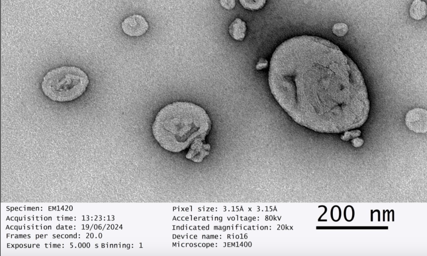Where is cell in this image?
<instances>
[{
  "mask_svg": "<svg viewBox=\"0 0 427 256\" xmlns=\"http://www.w3.org/2000/svg\"><path fill=\"white\" fill-rule=\"evenodd\" d=\"M242 6L246 9L255 10L262 8L266 0H239Z\"/></svg>",
  "mask_w": 427,
  "mask_h": 256,
  "instance_id": "9c48e42d",
  "label": "cell"
},
{
  "mask_svg": "<svg viewBox=\"0 0 427 256\" xmlns=\"http://www.w3.org/2000/svg\"><path fill=\"white\" fill-rule=\"evenodd\" d=\"M410 16L415 20H420L426 14V5L421 0H414L409 8Z\"/></svg>",
  "mask_w": 427,
  "mask_h": 256,
  "instance_id": "ba28073f",
  "label": "cell"
},
{
  "mask_svg": "<svg viewBox=\"0 0 427 256\" xmlns=\"http://www.w3.org/2000/svg\"><path fill=\"white\" fill-rule=\"evenodd\" d=\"M331 218L333 221H338L341 217V210L338 206L332 207L331 211Z\"/></svg>",
  "mask_w": 427,
  "mask_h": 256,
  "instance_id": "7c38bea8",
  "label": "cell"
},
{
  "mask_svg": "<svg viewBox=\"0 0 427 256\" xmlns=\"http://www.w3.org/2000/svg\"><path fill=\"white\" fill-rule=\"evenodd\" d=\"M348 30V26L343 22L337 23L332 27L333 34L338 36H344L347 33Z\"/></svg>",
  "mask_w": 427,
  "mask_h": 256,
  "instance_id": "30bf717a",
  "label": "cell"
},
{
  "mask_svg": "<svg viewBox=\"0 0 427 256\" xmlns=\"http://www.w3.org/2000/svg\"><path fill=\"white\" fill-rule=\"evenodd\" d=\"M246 31V25L245 22L241 19L237 18L232 22L229 26V34L235 40H242L245 36Z\"/></svg>",
  "mask_w": 427,
  "mask_h": 256,
  "instance_id": "52a82bcc",
  "label": "cell"
},
{
  "mask_svg": "<svg viewBox=\"0 0 427 256\" xmlns=\"http://www.w3.org/2000/svg\"><path fill=\"white\" fill-rule=\"evenodd\" d=\"M204 139L198 138L191 144L190 148L186 155V158L194 162H200L206 155L208 154L210 145L204 144Z\"/></svg>",
  "mask_w": 427,
  "mask_h": 256,
  "instance_id": "8992f818",
  "label": "cell"
},
{
  "mask_svg": "<svg viewBox=\"0 0 427 256\" xmlns=\"http://www.w3.org/2000/svg\"><path fill=\"white\" fill-rule=\"evenodd\" d=\"M123 32L130 36H139L148 30L147 22L142 16L134 14L126 18L122 23Z\"/></svg>",
  "mask_w": 427,
  "mask_h": 256,
  "instance_id": "277c9868",
  "label": "cell"
},
{
  "mask_svg": "<svg viewBox=\"0 0 427 256\" xmlns=\"http://www.w3.org/2000/svg\"><path fill=\"white\" fill-rule=\"evenodd\" d=\"M89 83L88 76L80 68L64 66L49 71L44 76L41 88L50 100L68 102L82 96Z\"/></svg>",
  "mask_w": 427,
  "mask_h": 256,
  "instance_id": "3957f363",
  "label": "cell"
},
{
  "mask_svg": "<svg viewBox=\"0 0 427 256\" xmlns=\"http://www.w3.org/2000/svg\"><path fill=\"white\" fill-rule=\"evenodd\" d=\"M220 3L227 10L233 9L236 4L235 0H220Z\"/></svg>",
  "mask_w": 427,
  "mask_h": 256,
  "instance_id": "4fadbf2b",
  "label": "cell"
},
{
  "mask_svg": "<svg viewBox=\"0 0 427 256\" xmlns=\"http://www.w3.org/2000/svg\"><path fill=\"white\" fill-rule=\"evenodd\" d=\"M268 82L284 111L315 132L342 133L368 118L370 102L362 73L327 40L301 36L282 42L272 56Z\"/></svg>",
  "mask_w": 427,
  "mask_h": 256,
  "instance_id": "6da1fadb",
  "label": "cell"
},
{
  "mask_svg": "<svg viewBox=\"0 0 427 256\" xmlns=\"http://www.w3.org/2000/svg\"><path fill=\"white\" fill-rule=\"evenodd\" d=\"M268 64V61L266 60L261 58L257 62L256 66V68L257 70H261L266 68Z\"/></svg>",
  "mask_w": 427,
  "mask_h": 256,
  "instance_id": "5bb4252c",
  "label": "cell"
},
{
  "mask_svg": "<svg viewBox=\"0 0 427 256\" xmlns=\"http://www.w3.org/2000/svg\"><path fill=\"white\" fill-rule=\"evenodd\" d=\"M352 145L355 148H359L364 143V140L360 138H352L351 141Z\"/></svg>",
  "mask_w": 427,
  "mask_h": 256,
  "instance_id": "9a60e30c",
  "label": "cell"
},
{
  "mask_svg": "<svg viewBox=\"0 0 427 256\" xmlns=\"http://www.w3.org/2000/svg\"><path fill=\"white\" fill-rule=\"evenodd\" d=\"M211 126L210 119L202 108L190 102H176L158 112L152 130L161 147L177 152L197 138L205 140Z\"/></svg>",
  "mask_w": 427,
  "mask_h": 256,
  "instance_id": "7a4b0ae2",
  "label": "cell"
},
{
  "mask_svg": "<svg viewBox=\"0 0 427 256\" xmlns=\"http://www.w3.org/2000/svg\"><path fill=\"white\" fill-rule=\"evenodd\" d=\"M361 131L358 130H347L341 136V139L344 141H348L351 139L359 136L361 135Z\"/></svg>",
  "mask_w": 427,
  "mask_h": 256,
  "instance_id": "8fae6325",
  "label": "cell"
},
{
  "mask_svg": "<svg viewBox=\"0 0 427 256\" xmlns=\"http://www.w3.org/2000/svg\"><path fill=\"white\" fill-rule=\"evenodd\" d=\"M44 228H45V229H46V228H47V226H44Z\"/></svg>",
  "mask_w": 427,
  "mask_h": 256,
  "instance_id": "2e32d148",
  "label": "cell"
},
{
  "mask_svg": "<svg viewBox=\"0 0 427 256\" xmlns=\"http://www.w3.org/2000/svg\"><path fill=\"white\" fill-rule=\"evenodd\" d=\"M405 122L410 130L416 133L426 132V110L419 108L410 110L405 115Z\"/></svg>",
  "mask_w": 427,
  "mask_h": 256,
  "instance_id": "5b68a950",
  "label": "cell"
}]
</instances>
